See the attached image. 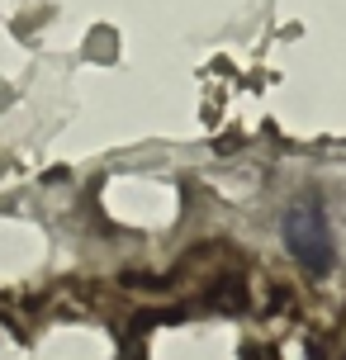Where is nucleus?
Instances as JSON below:
<instances>
[{"label":"nucleus","instance_id":"f257e3e1","mask_svg":"<svg viewBox=\"0 0 346 360\" xmlns=\"http://www.w3.org/2000/svg\"><path fill=\"white\" fill-rule=\"evenodd\" d=\"M285 247L313 275H328L332 270V233H328V218H323L318 204L304 199V204H294L285 214Z\"/></svg>","mask_w":346,"mask_h":360}]
</instances>
